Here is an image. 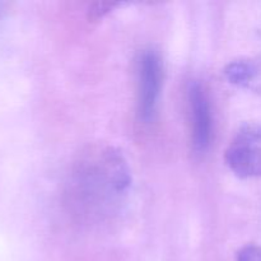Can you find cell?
Listing matches in <instances>:
<instances>
[{"label": "cell", "mask_w": 261, "mask_h": 261, "mask_svg": "<svg viewBox=\"0 0 261 261\" xmlns=\"http://www.w3.org/2000/svg\"><path fill=\"white\" fill-rule=\"evenodd\" d=\"M130 184V168L124 155L109 145H94L74 162L66 196L79 218L99 222L119 209Z\"/></svg>", "instance_id": "6da1fadb"}, {"label": "cell", "mask_w": 261, "mask_h": 261, "mask_svg": "<svg viewBox=\"0 0 261 261\" xmlns=\"http://www.w3.org/2000/svg\"><path fill=\"white\" fill-rule=\"evenodd\" d=\"M163 83V65L154 50H144L137 61V110L144 122L157 112Z\"/></svg>", "instance_id": "7a4b0ae2"}, {"label": "cell", "mask_w": 261, "mask_h": 261, "mask_svg": "<svg viewBox=\"0 0 261 261\" xmlns=\"http://www.w3.org/2000/svg\"><path fill=\"white\" fill-rule=\"evenodd\" d=\"M226 163L242 178L261 177V124L245 125L226 150Z\"/></svg>", "instance_id": "3957f363"}, {"label": "cell", "mask_w": 261, "mask_h": 261, "mask_svg": "<svg viewBox=\"0 0 261 261\" xmlns=\"http://www.w3.org/2000/svg\"><path fill=\"white\" fill-rule=\"evenodd\" d=\"M188 114L194 150L205 152L212 140V109L205 88L196 81L189 84Z\"/></svg>", "instance_id": "277c9868"}, {"label": "cell", "mask_w": 261, "mask_h": 261, "mask_svg": "<svg viewBox=\"0 0 261 261\" xmlns=\"http://www.w3.org/2000/svg\"><path fill=\"white\" fill-rule=\"evenodd\" d=\"M224 75L233 86L261 96V58L232 61L224 69Z\"/></svg>", "instance_id": "5b68a950"}, {"label": "cell", "mask_w": 261, "mask_h": 261, "mask_svg": "<svg viewBox=\"0 0 261 261\" xmlns=\"http://www.w3.org/2000/svg\"><path fill=\"white\" fill-rule=\"evenodd\" d=\"M119 5L121 4L120 3H96V4H93L89 8V18L93 20L99 19V18H102L105 14L111 12V10H114Z\"/></svg>", "instance_id": "8992f818"}, {"label": "cell", "mask_w": 261, "mask_h": 261, "mask_svg": "<svg viewBox=\"0 0 261 261\" xmlns=\"http://www.w3.org/2000/svg\"><path fill=\"white\" fill-rule=\"evenodd\" d=\"M237 261H261V246L250 245L239 252Z\"/></svg>", "instance_id": "52a82bcc"}, {"label": "cell", "mask_w": 261, "mask_h": 261, "mask_svg": "<svg viewBox=\"0 0 261 261\" xmlns=\"http://www.w3.org/2000/svg\"><path fill=\"white\" fill-rule=\"evenodd\" d=\"M3 13H4V4H3V3H0V19H2V17H3Z\"/></svg>", "instance_id": "ba28073f"}]
</instances>
